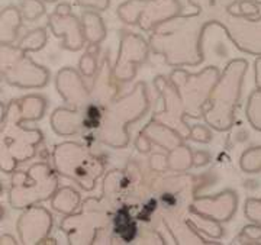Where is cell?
<instances>
[{"instance_id": "1", "label": "cell", "mask_w": 261, "mask_h": 245, "mask_svg": "<svg viewBox=\"0 0 261 245\" xmlns=\"http://www.w3.org/2000/svg\"><path fill=\"white\" fill-rule=\"evenodd\" d=\"M212 22L209 8L190 15H177L160 23L149 35V48L163 56L167 66L196 67L203 63V29Z\"/></svg>"}, {"instance_id": "2", "label": "cell", "mask_w": 261, "mask_h": 245, "mask_svg": "<svg viewBox=\"0 0 261 245\" xmlns=\"http://www.w3.org/2000/svg\"><path fill=\"white\" fill-rule=\"evenodd\" d=\"M45 109L47 100L42 96L29 94L12 100L6 111H2V173L10 174L16 164L37 155L42 133L22 126V123L41 119Z\"/></svg>"}, {"instance_id": "3", "label": "cell", "mask_w": 261, "mask_h": 245, "mask_svg": "<svg viewBox=\"0 0 261 245\" xmlns=\"http://www.w3.org/2000/svg\"><path fill=\"white\" fill-rule=\"evenodd\" d=\"M149 107L147 85L140 81L134 89L116 97L103 109V119L97 129V140L112 148H125L129 144L128 125L144 118Z\"/></svg>"}, {"instance_id": "4", "label": "cell", "mask_w": 261, "mask_h": 245, "mask_svg": "<svg viewBox=\"0 0 261 245\" xmlns=\"http://www.w3.org/2000/svg\"><path fill=\"white\" fill-rule=\"evenodd\" d=\"M56 86L67 106L58 107L51 115V128L60 137H71L86 129V111L90 103H93V99L82 75L71 67L58 71Z\"/></svg>"}, {"instance_id": "5", "label": "cell", "mask_w": 261, "mask_h": 245, "mask_svg": "<svg viewBox=\"0 0 261 245\" xmlns=\"http://www.w3.org/2000/svg\"><path fill=\"white\" fill-rule=\"evenodd\" d=\"M247 68L248 63L243 58L231 60L215 83L206 104L203 119L216 131L224 132L232 128Z\"/></svg>"}, {"instance_id": "6", "label": "cell", "mask_w": 261, "mask_h": 245, "mask_svg": "<svg viewBox=\"0 0 261 245\" xmlns=\"http://www.w3.org/2000/svg\"><path fill=\"white\" fill-rule=\"evenodd\" d=\"M53 162L61 176L75 181L87 192L93 190L105 171L103 160L75 142L58 144L53 151Z\"/></svg>"}, {"instance_id": "7", "label": "cell", "mask_w": 261, "mask_h": 245, "mask_svg": "<svg viewBox=\"0 0 261 245\" xmlns=\"http://www.w3.org/2000/svg\"><path fill=\"white\" fill-rule=\"evenodd\" d=\"M57 177L47 161H39L31 166L28 171L13 174L9 192V202L15 209H28L39 202L54 196Z\"/></svg>"}, {"instance_id": "8", "label": "cell", "mask_w": 261, "mask_h": 245, "mask_svg": "<svg viewBox=\"0 0 261 245\" xmlns=\"http://www.w3.org/2000/svg\"><path fill=\"white\" fill-rule=\"evenodd\" d=\"M241 0H214L209 6L211 19L219 22L226 31L229 41L243 52L261 54V18L248 16L232 12Z\"/></svg>"}, {"instance_id": "9", "label": "cell", "mask_w": 261, "mask_h": 245, "mask_svg": "<svg viewBox=\"0 0 261 245\" xmlns=\"http://www.w3.org/2000/svg\"><path fill=\"white\" fill-rule=\"evenodd\" d=\"M219 75L221 71L216 67H206L197 74H189L186 70L177 67L170 74L168 78L180 93L186 116L195 119L203 118L209 96Z\"/></svg>"}, {"instance_id": "10", "label": "cell", "mask_w": 261, "mask_h": 245, "mask_svg": "<svg viewBox=\"0 0 261 245\" xmlns=\"http://www.w3.org/2000/svg\"><path fill=\"white\" fill-rule=\"evenodd\" d=\"M2 78L20 89H42L49 81V70L18 45H2Z\"/></svg>"}, {"instance_id": "11", "label": "cell", "mask_w": 261, "mask_h": 245, "mask_svg": "<svg viewBox=\"0 0 261 245\" xmlns=\"http://www.w3.org/2000/svg\"><path fill=\"white\" fill-rule=\"evenodd\" d=\"M178 0H126L118 8V18L128 25H138L145 32H152L160 23L180 15Z\"/></svg>"}, {"instance_id": "12", "label": "cell", "mask_w": 261, "mask_h": 245, "mask_svg": "<svg viewBox=\"0 0 261 245\" xmlns=\"http://www.w3.org/2000/svg\"><path fill=\"white\" fill-rule=\"evenodd\" d=\"M154 86L163 97L164 106L163 109L152 115V121L164 123L174 131H177L185 140H189L192 128L185 122L186 112L183 107V102L176 86L171 83L170 78L164 75H159L154 78Z\"/></svg>"}, {"instance_id": "13", "label": "cell", "mask_w": 261, "mask_h": 245, "mask_svg": "<svg viewBox=\"0 0 261 245\" xmlns=\"http://www.w3.org/2000/svg\"><path fill=\"white\" fill-rule=\"evenodd\" d=\"M149 49V44H147V41L141 35L122 31L118 60L113 67L115 78L119 83H128L134 80L138 67L147 61Z\"/></svg>"}, {"instance_id": "14", "label": "cell", "mask_w": 261, "mask_h": 245, "mask_svg": "<svg viewBox=\"0 0 261 245\" xmlns=\"http://www.w3.org/2000/svg\"><path fill=\"white\" fill-rule=\"evenodd\" d=\"M48 26L57 38L63 37L61 47L68 51H79L87 42L84 37L83 23L71 12L70 3H61L48 16Z\"/></svg>"}, {"instance_id": "15", "label": "cell", "mask_w": 261, "mask_h": 245, "mask_svg": "<svg viewBox=\"0 0 261 245\" xmlns=\"http://www.w3.org/2000/svg\"><path fill=\"white\" fill-rule=\"evenodd\" d=\"M53 215L42 206H31L19 217L18 234L22 244H42L51 232Z\"/></svg>"}, {"instance_id": "16", "label": "cell", "mask_w": 261, "mask_h": 245, "mask_svg": "<svg viewBox=\"0 0 261 245\" xmlns=\"http://www.w3.org/2000/svg\"><path fill=\"white\" fill-rule=\"evenodd\" d=\"M237 195L226 190L215 196H203L196 198L190 203V210L202 217L212 219L215 222H225L229 221L237 212Z\"/></svg>"}, {"instance_id": "17", "label": "cell", "mask_w": 261, "mask_h": 245, "mask_svg": "<svg viewBox=\"0 0 261 245\" xmlns=\"http://www.w3.org/2000/svg\"><path fill=\"white\" fill-rule=\"evenodd\" d=\"M141 133L148 140L151 144L154 142L155 145H159L166 151H173L180 145H183V137L174 131L173 128H170L164 123L157 122V121H151V122L141 131Z\"/></svg>"}, {"instance_id": "18", "label": "cell", "mask_w": 261, "mask_h": 245, "mask_svg": "<svg viewBox=\"0 0 261 245\" xmlns=\"http://www.w3.org/2000/svg\"><path fill=\"white\" fill-rule=\"evenodd\" d=\"M22 19V12L16 6H8L2 10V45H13L16 42Z\"/></svg>"}, {"instance_id": "19", "label": "cell", "mask_w": 261, "mask_h": 245, "mask_svg": "<svg viewBox=\"0 0 261 245\" xmlns=\"http://www.w3.org/2000/svg\"><path fill=\"white\" fill-rule=\"evenodd\" d=\"M82 23L87 44L100 45V42L106 38V26L100 15L96 10H84L82 15Z\"/></svg>"}, {"instance_id": "20", "label": "cell", "mask_w": 261, "mask_h": 245, "mask_svg": "<svg viewBox=\"0 0 261 245\" xmlns=\"http://www.w3.org/2000/svg\"><path fill=\"white\" fill-rule=\"evenodd\" d=\"M80 202H82L80 195L74 188L71 186H64L54 193V196L51 199V206L54 207V210L63 215H71L79 207Z\"/></svg>"}, {"instance_id": "21", "label": "cell", "mask_w": 261, "mask_h": 245, "mask_svg": "<svg viewBox=\"0 0 261 245\" xmlns=\"http://www.w3.org/2000/svg\"><path fill=\"white\" fill-rule=\"evenodd\" d=\"M113 234L119 236V239L123 242H130L137 235V226L130 217V210L128 206L119 207L116 210V215L113 217Z\"/></svg>"}, {"instance_id": "22", "label": "cell", "mask_w": 261, "mask_h": 245, "mask_svg": "<svg viewBox=\"0 0 261 245\" xmlns=\"http://www.w3.org/2000/svg\"><path fill=\"white\" fill-rule=\"evenodd\" d=\"M193 151L190 147L180 145L177 148L168 152V169L177 173H183L193 167Z\"/></svg>"}, {"instance_id": "23", "label": "cell", "mask_w": 261, "mask_h": 245, "mask_svg": "<svg viewBox=\"0 0 261 245\" xmlns=\"http://www.w3.org/2000/svg\"><path fill=\"white\" fill-rule=\"evenodd\" d=\"M47 29L45 28H37L34 31L28 32L25 37L19 41L18 47L27 52H35L45 47L47 44Z\"/></svg>"}, {"instance_id": "24", "label": "cell", "mask_w": 261, "mask_h": 245, "mask_svg": "<svg viewBox=\"0 0 261 245\" xmlns=\"http://www.w3.org/2000/svg\"><path fill=\"white\" fill-rule=\"evenodd\" d=\"M97 57H99V45H92L89 44L87 49H86V54L82 57L79 67H80V71L84 77H92L96 74L97 71Z\"/></svg>"}, {"instance_id": "25", "label": "cell", "mask_w": 261, "mask_h": 245, "mask_svg": "<svg viewBox=\"0 0 261 245\" xmlns=\"http://www.w3.org/2000/svg\"><path fill=\"white\" fill-rule=\"evenodd\" d=\"M20 12L25 20L34 22L45 13V6L41 0H22Z\"/></svg>"}, {"instance_id": "26", "label": "cell", "mask_w": 261, "mask_h": 245, "mask_svg": "<svg viewBox=\"0 0 261 245\" xmlns=\"http://www.w3.org/2000/svg\"><path fill=\"white\" fill-rule=\"evenodd\" d=\"M189 140H193L196 142H202V144H207V142L212 141V132L209 131L205 125H193Z\"/></svg>"}, {"instance_id": "27", "label": "cell", "mask_w": 261, "mask_h": 245, "mask_svg": "<svg viewBox=\"0 0 261 245\" xmlns=\"http://www.w3.org/2000/svg\"><path fill=\"white\" fill-rule=\"evenodd\" d=\"M75 3L80 8L96 10V12H103L111 6V0H75Z\"/></svg>"}, {"instance_id": "28", "label": "cell", "mask_w": 261, "mask_h": 245, "mask_svg": "<svg viewBox=\"0 0 261 245\" xmlns=\"http://www.w3.org/2000/svg\"><path fill=\"white\" fill-rule=\"evenodd\" d=\"M258 3H255V2H250V0H241L240 3H238V10L235 12V13H238V15H244V16H254V15H258L260 13V8L257 6Z\"/></svg>"}, {"instance_id": "29", "label": "cell", "mask_w": 261, "mask_h": 245, "mask_svg": "<svg viewBox=\"0 0 261 245\" xmlns=\"http://www.w3.org/2000/svg\"><path fill=\"white\" fill-rule=\"evenodd\" d=\"M149 164H151V169L155 173H164L166 170H168V157H166L161 152H157L151 157Z\"/></svg>"}, {"instance_id": "30", "label": "cell", "mask_w": 261, "mask_h": 245, "mask_svg": "<svg viewBox=\"0 0 261 245\" xmlns=\"http://www.w3.org/2000/svg\"><path fill=\"white\" fill-rule=\"evenodd\" d=\"M207 161H209V154L205 151H197L193 154V167L205 166Z\"/></svg>"}, {"instance_id": "31", "label": "cell", "mask_w": 261, "mask_h": 245, "mask_svg": "<svg viewBox=\"0 0 261 245\" xmlns=\"http://www.w3.org/2000/svg\"><path fill=\"white\" fill-rule=\"evenodd\" d=\"M187 2L197 10L207 9V8L214 3V0H187Z\"/></svg>"}, {"instance_id": "32", "label": "cell", "mask_w": 261, "mask_h": 245, "mask_svg": "<svg viewBox=\"0 0 261 245\" xmlns=\"http://www.w3.org/2000/svg\"><path fill=\"white\" fill-rule=\"evenodd\" d=\"M0 241H2V242H0L2 245L3 244H18V242H16V239L10 235H2V239H0Z\"/></svg>"}, {"instance_id": "33", "label": "cell", "mask_w": 261, "mask_h": 245, "mask_svg": "<svg viewBox=\"0 0 261 245\" xmlns=\"http://www.w3.org/2000/svg\"><path fill=\"white\" fill-rule=\"evenodd\" d=\"M44 2H49V3H54V2H57V0H44Z\"/></svg>"}, {"instance_id": "34", "label": "cell", "mask_w": 261, "mask_h": 245, "mask_svg": "<svg viewBox=\"0 0 261 245\" xmlns=\"http://www.w3.org/2000/svg\"><path fill=\"white\" fill-rule=\"evenodd\" d=\"M254 2H255V3H261V0H254Z\"/></svg>"}]
</instances>
